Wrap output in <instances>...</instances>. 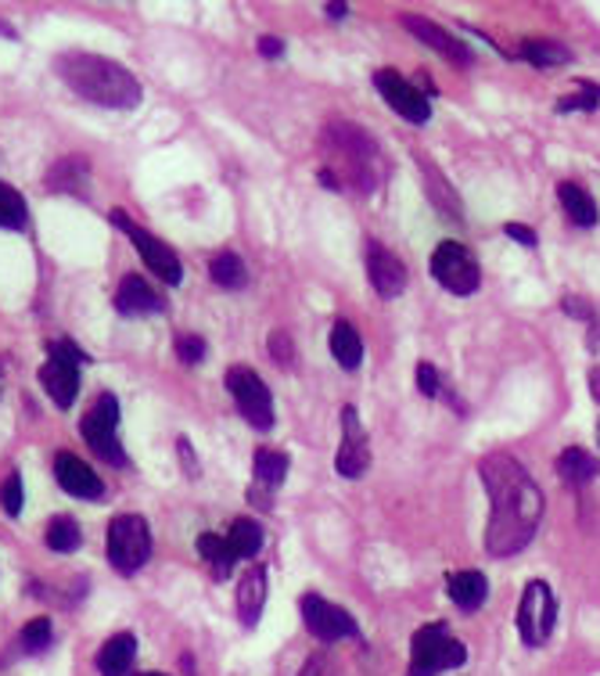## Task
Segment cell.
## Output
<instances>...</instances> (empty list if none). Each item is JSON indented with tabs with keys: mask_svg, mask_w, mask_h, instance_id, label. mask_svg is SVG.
Instances as JSON below:
<instances>
[{
	"mask_svg": "<svg viewBox=\"0 0 600 676\" xmlns=\"http://www.w3.org/2000/svg\"><path fill=\"white\" fill-rule=\"evenodd\" d=\"M259 54H263V58H270V62L281 58V54H284V40H277V36H263V40H259Z\"/></svg>",
	"mask_w": 600,
	"mask_h": 676,
	"instance_id": "60d3db41",
	"label": "cell"
},
{
	"mask_svg": "<svg viewBox=\"0 0 600 676\" xmlns=\"http://www.w3.org/2000/svg\"><path fill=\"white\" fill-rule=\"evenodd\" d=\"M209 274H212L216 285L227 288V292H238V288H244V281H249V270H244V263H241V255H238V252H220V255H212Z\"/></svg>",
	"mask_w": 600,
	"mask_h": 676,
	"instance_id": "484cf974",
	"label": "cell"
},
{
	"mask_svg": "<svg viewBox=\"0 0 600 676\" xmlns=\"http://www.w3.org/2000/svg\"><path fill=\"white\" fill-rule=\"evenodd\" d=\"M479 476L493 504L486 525V550L493 558H508L532 544L543 522V493L532 476L511 454H489L479 461Z\"/></svg>",
	"mask_w": 600,
	"mask_h": 676,
	"instance_id": "6da1fadb",
	"label": "cell"
},
{
	"mask_svg": "<svg viewBox=\"0 0 600 676\" xmlns=\"http://www.w3.org/2000/svg\"><path fill=\"white\" fill-rule=\"evenodd\" d=\"M270 357L277 363H295V346H292V335L288 331H274L270 335Z\"/></svg>",
	"mask_w": 600,
	"mask_h": 676,
	"instance_id": "8d00e7d4",
	"label": "cell"
},
{
	"mask_svg": "<svg viewBox=\"0 0 600 676\" xmlns=\"http://www.w3.org/2000/svg\"><path fill=\"white\" fill-rule=\"evenodd\" d=\"M522 58L539 65V69H550V65H565L571 62V51L557 40H525L522 44Z\"/></svg>",
	"mask_w": 600,
	"mask_h": 676,
	"instance_id": "f1b7e54d",
	"label": "cell"
},
{
	"mask_svg": "<svg viewBox=\"0 0 600 676\" xmlns=\"http://www.w3.org/2000/svg\"><path fill=\"white\" fill-rule=\"evenodd\" d=\"M47 547L58 550V554H73L79 547V525L73 519L58 515L47 525Z\"/></svg>",
	"mask_w": 600,
	"mask_h": 676,
	"instance_id": "1f68e13d",
	"label": "cell"
},
{
	"mask_svg": "<svg viewBox=\"0 0 600 676\" xmlns=\"http://www.w3.org/2000/svg\"><path fill=\"white\" fill-rule=\"evenodd\" d=\"M162 306H166V299L148 285L144 277L138 274H127L122 277V285L116 292V309L127 317H141V314H162Z\"/></svg>",
	"mask_w": 600,
	"mask_h": 676,
	"instance_id": "ac0fdd59",
	"label": "cell"
},
{
	"mask_svg": "<svg viewBox=\"0 0 600 676\" xmlns=\"http://www.w3.org/2000/svg\"><path fill=\"white\" fill-rule=\"evenodd\" d=\"M176 357H181V363H201L206 360V338L181 335L176 338Z\"/></svg>",
	"mask_w": 600,
	"mask_h": 676,
	"instance_id": "d590c367",
	"label": "cell"
},
{
	"mask_svg": "<svg viewBox=\"0 0 600 676\" xmlns=\"http://www.w3.org/2000/svg\"><path fill=\"white\" fill-rule=\"evenodd\" d=\"M54 73L69 84L73 94H79V98H87L94 105H105V108H138L141 105L138 76L127 73L116 62L101 58V54L69 51L54 62Z\"/></svg>",
	"mask_w": 600,
	"mask_h": 676,
	"instance_id": "3957f363",
	"label": "cell"
},
{
	"mask_svg": "<svg viewBox=\"0 0 600 676\" xmlns=\"http://www.w3.org/2000/svg\"><path fill=\"white\" fill-rule=\"evenodd\" d=\"M582 94H568V98L557 101V112H593L600 105V87L590 84V79H579Z\"/></svg>",
	"mask_w": 600,
	"mask_h": 676,
	"instance_id": "d6a6232c",
	"label": "cell"
},
{
	"mask_svg": "<svg viewBox=\"0 0 600 676\" xmlns=\"http://www.w3.org/2000/svg\"><path fill=\"white\" fill-rule=\"evenodd\" d=\"M432 274L446 292H454V295H474L482 285L479 260H474V252L468 246H460V241H443V246L435 249Z\"/></svg>",
	"mask_w": 600,
	"mask_h": 676,
	"instance_id": "52a82bcc",
	"label": "cell"
},
{
	"mask_svg": "<svg viewBox=\"0 0 600 676\" xmlns=\"http://www.w3.org/2000/svg\"><path fill=\"white\" fill-rule=\"evenodd\" d=\"M338 476L346 479H360L367 468H371V439H367V428L360 422L357 407L342 411V443H338V457H335Z\"/></svg>",
	"mask_w": 600,
	"mask_h": 676,
	"instance_id": "5bb4252c",
	"label": "cell"
},
{
	"mask_svg": "<svg viewBox=\"0 0 600 676\" xmlns=\"http://www.w3.org/2000/svg\"><path fill=\"white\" fill-rule=\"evenodd\" d=\"M557 198H561V209L568 212V220L576 227H593L597 223V201L590 198V192L571 181L557 184Z\"/></svg>",
	"mask_w": 600,
	"mask_h": 676,
	"instance_id": "603a6c76",
	"label": "cell"
},
{
	"mask_svg": "<svg viewBox=\"0 0 600 676\" xmlns=\"http://www.w3.org/2000/svg\"><path fill=\"white\" fill-rule=\"evenodd\" d=\"M181 454H184V465H187V476H195V461H190V446L181 443Z\"/></svg>",
	"mask_w": 600,
	"mask_h": 676,
	"instance_id": "f6af8a7d",
	"label": "cell"
},
{
	"mask_svg": "<svg viewBox=\"0 0 600 676\" xmlns=\"http://www.w3.org/2000/svg\"><path fill=\"white\" fill-rule=\"evenodd\" d=\"M557 623V601L554 590L543 579H528L522 590V604H517V633L528 647H539L550 641Z\"/></svg>",
	"mask_w": 600,
	"mask_h": 676,
	"instance_id": "8992f818",
	"label": "cell"
},
{
	"mask_svg": "<svg viewBox=\"0 0 600 676\" xmlns=\"http://www.w3.org/2000/svg\"><path fill=\"white\" fill-rule=\"evenodd\" d=\"M367 277L381 299H395L406 288V266L395 252H389L381 241H367Z\"/></svg>",
	"mask_w": 600,
	"mask_h": 676,
	"instance_id": "9a60e30c",
	"label": "cell"
},
{
	"mask_svg": "<svg viewBox=\"0 0 600 676\" xmlns=\"http://www.w3.org/2000/svg\"><path fill=\"white\" fill-rule=\"evenodd\" d=\"M54 476H58L62 490L69 493V497L98 500L105 493V482L98 479V471H94L87 461H79L76 454H58V457H54Z\"/></svg>",
	"mask_w": 600,
	"mask_h": 676,
	"instance_id": "e0dca14e",
	"label": "cell"
},
{
	"mask_svg": "<svg viewBox=\"0 0 600 676\" xmlns=\"http://www.w3.org/2000/svg\"><path fill=\"white\" fill-rule=\"evenodd\" d=\"M561 306L568 309V314H571V317H582V320H590V317H593V309H590V303H586V299H576V295H568V299H565Z\"/></svg>",
	"mask_w": 600,
	"mask_h": 676,
	"instance_id": "b9f144b4",
	"label": "cell"
},
{
	"mask_svg": "<svg viewBox=\"0 0 600 676\" xmlns=\"http://www.w3.org/2000/svg\"><path fill=\"white\" fill-rule=\"evenodd\" d=\"M230 547H234L238 558H255L259 550H263V525H255L252 519H238L230 525Z\"/></svg>",
	"mask_w": 600,
	"mask_h": 676,
	"instance_id": "f546056e",
	"label": "cell"
},
{
	"mask_svg": "<svg viewBox=\"0 0 600 676\" xmlns=\"http://www.w3.org/2000/svg\"><path fill=\"white\" fill-rule=\"evenodd\" d=\"M198 554L212 565L216 576H227L230 569H234V561H238V554H234V547H230V539L227 536H216V533L198 536Z\"/></svg>",
	"mask_w": 600,
	"mask_h": 676,
	"instance_id": "4316f807",
	"label": "cell"
},
{
	"mask_svg": "<svg viewBox=\"0 0 600 676\" xmlns=\"http://www.w3.org/2000/svg\"><path fill=\"white\" fill-rule=\"evenodd\" d=\"M227 389H230V396H234L241 417L255 432L274 428V396H270L266 382L252 368H230L227 371Z\"/></svg>",
	"mask_w": 600,
	"mask_h": 676,
	"instance_id": "30bf717a",
	"label": "cell"
},
{
	"mask_svg": "<svg viewBox=\"0 0 600 676\" xmlns=\"http://www.w3.org/2000/svg\"><path fill=\"white\" fill-rule=\"evenodd\" d=\"M47 187L65 195H87L90 192V173L84 159H62L58 166H51L47 173Z\"/></svg>",
	"mask_w": 600,
	"mask_h": 676,
	"instance_id": "cb8c5ba5",
	"label": "cell"
},
{
	"mask_svg": "<svg viewBox=\"0 0 600 676\" xmlns=\"http://www.w3.org/2000/svg\"><path fill=\"white\" fill-rule=\"evenodd\" d=\"M116 425H119V403L112 392H101L98 403H94L84 422H79V432H84L87 446L101 457V461L122 468L127 465V454H122V446H119Z\"/></svg>",
	"mask_w": 600,
	"mask_h": 676,
	"instance_id": "ba28073f",
	"label": "cell"
},
{
	"mask_svg": "<svg viewBox=\"0 0 600 676\" xmlns=\"http://www.w3.org/2000/svg\"><path fill=\"white\" fill-rule=\"evenodd\" d=\"M557 476L568 486L593 482L600 476V461L590 450H582V446H568V450H561V457H557Z\"/></svg>",
	"mask_w": 600,
	"mask_h": 676,
	"instance_id": "7402d4cb",
	"label": "cell"
},
{
	"mask_svg": "<svg viewBox=\"0 0 600 676\" xmlns=\"http://www.w3.org/2000/svg\"><path fill=\"white\" fill-rule=\"evenodd\" d=\"M320 152H324V170L320 181L327 187H352V192H374L385 177V159H381L374 138L352 123H327L324 138H320Z\"/></svg>",
	"mask_w": 600,
	"mask_h": 676,
	"instance_id": "7a4b0ae2",
	"label": "cell"
},
{
	"mask_svg": "<svg viewBox=\"0 0 600 676\" xmlns=\"http://www.w3.org/2000/svg\"><path fill=\"white\" fill-rule=\"evenodd\" d=\"M597 439H600V425H597Z\"/></svg>",
	"mask_w": 600,
	"mask_h": 676,
	"instance_id": "7dc6e473",
	"label": "cell"
},
{
	"mask_svg": "<svg viewBox=\"0 0 600 676\" xmlns=\"http://www.w3.org/2000/svg\"><path fill=\"white\" fill-rule=\"evenodd\" d=\"M51 641H54L51 619H33V623L22 626V647H25V652H33V655L47 652Z\"/></svg>",
	"mask_w": 600,
	"mask_h": 676,
	"instance_id": "836d02e7",
	"label": "cell"
},
{
	"mask_svg": "<svg viewBox=\"0 0 600 676\" xmlns=\"http://www.w3.org/2000/svg\"><path fill=\"white\" fill-rule=\"evenodd\" d=\"M331 357L342 363L346 371H357L363 363V342H360V335H357L352 324L338 320L331 328Z\"/></svg>",
	"mask_w": 600,
	"mask_h": 676,
	"instance_id": "d4e9b609",
	"label": "cell"
},
{
	"mask_svg": "<svg viewBox=\"0 0 600 676\" xmlns=\"http://www.w3.org/2000/svg\"><path fill=\"white\" fill-rule=\"evenodd\" d=\"M263 604H266V573L263 569L244 573L241 587H238V619H241V626L255 630V623L263 619Z\"/></svg>",
	"mask_w": 600,
	"mask_h": 676,
	"instance_id": "ffe728a7",
	"label": "cell"
},
{
	"mask_svg": "<svg viewBox=\"0 0 600 676\" xmlns=\"http://www.w3.org/2000/svg\"><path fill=\"white\" fill-rule=\"evenodd\" d=\"M133 658H138V637L133 633H116L108 637L98 652V669L101 676H127Z\"/></svg>",
	"mask_w": 600,
	"mask_h": 676,
	"instance_id": "44dd1931",
	"label": "cell"
},
{
	"mask_svg": "<svg viewBox=\"0 0 600 676\" xmlns=\"http://www.w3.org/2000/svg\"><path fill=\"white\" fill-rule=\"evenodd\" d=\"M400 22H403V30H406V33L417 36L421 44H428L432 51H439L446 62H457V65H471V62H474L471 47H468V44H460V40H457L454 33H449L446 25L432 22V19H417V15H403Z\"/></svg>",
	"mask_w": 600,
	"mask_h": 676,
	"instance_id": "2e32d148",
	"label": "cell"
},
{
	"mask_svg": "<svg viewBox=\"0 0 600 676\" xmlns=\"http://www.w3.org/2000/svg\"><path fill=\"white\" fill-rule=\"evenodd\" d=\"M374 87L381 98L389 101V108L395 116H403L406 123H414V127H425L428 119H432V101H428V94H421L414 84H406V79L395 73V69H378L374 73Z\"/></svg>",
	"mask_w": 600,
	"mask_h": 676,
	"instance_id": "4fadbf2b",
	"label": "cell"
},
{
	"mask_svg": "<svg viewBox=\"0 0 600 676\" xmlns=\"http://www.w3.org/2000/svg\"><path fill=\"white\" fill-rule=\"evenodd\" d=\"M590 392H593V400L600 403V368L590 371Z\"/></svg>",
	"mask_w": 600,
	"mask_h": 676,
	"instance_id": "ee69618b",
	"label": "cell"
},
{
	"mask_svg": "<svg viewBox=\"0 0 600 676\" xmlns=\"http://www.w3.org/2000/svg\"><path fill=\"white\" fill-rule=\"evenodd\" d=\"M446 590L460 612H479L489 598V584L479 569H460V573H449L446 579Z\"/></svg>",
	"mask_w": 600,
	"mask_h": 676,
	"instance_id": "d6986e66",
	"label": "cell"
},
{
	"mask_svg": "<svg viewBox=\"0 0 600 676\" xmlns=\"http://www.w3.org/2000/svg\"><path fill=\"white\" fill-rule=\"evenodd\" d=\"M47 349H51V357L44 368H40V385L47 389V396L58 403L62 411H69L79 392V360H84V353H79L69 338L51 342Z\"/></svg>",
	"mask_w": 600,
	"mask_h": 676,
	"instance_id": "9c48e42d",
	"label": "cell"
},
{
	"mask_svg": "<svg viewBox=\"0 0 600 676\" xmlns=\"http://www.w3.org/2000/svg\"><path fill=\"white\" fill-rule=\"evenodd\" d=\"M468 662V647H463L446 623H428L414 633L411 647V676H439L446 669H460Z\"/></svg>",
	"mask_w": 600,
	"mask_h": 676,
	"instance_id": "277c9868",
	"label": "cell"
},
{
	"mask_svg": "<svg viewBox=\"0 0 600 676\" xmlns=\"http://www.w3.org/2000/svg\"><path fill=\"white\" fill-rule=\"evenodd\" d=\"M298 676H338V673H335L331 658H327V655H309Z\"/></svg>",
	"mask_w": 600,
	"mask_h": 676,
	"instance_id": "f35d334b",
	"label": "cell"
},
{
	"mask_svg": "<svg viewBox=\"0 0 600 676\" xmlns=\"http://www.w3.org/2000/svg\"><path fill=\"white\" fill-rule=\"evenodd\" d=\"M108 561L122 576H133L141 565L152 558V530L141 515H119L108 525Z\"/></svg>",
	"mask_w": 600,
	"mask_h": 676,
	"instance_id": "5b68a950",
	"label": "cell"
},
{
	"mask_svg": "<svg viewBox=\"0 0 600 676\" xmlns=\"http://www.w3.org/2000/svg\"><path fill=\"white\" fill-rule=\"evenodd\" d=\"M255 479L266 486V490H277V486L284 482V476H288V454H281V450H255Z\"/></svg>",
	"mask_w": 600,
	"mask_h": 676,
	"instance_id": "83f0119b",
	"label": "cell"
},
{
	"mask_svg": "<svg viewBox=\"0 0 600 676\" xmlns=\"http://www.w3.org/2000/svg\"><path fill=\"white\" fill-rule=\"evenodd\" d=\"M25 220H30L25 198H22L11 184L0 181V227H4V231H22Z\"/></svg>",
	"mask_w": 600,
	"mask_h": 676,
	"instance_id": "4dcf8cb0",
	"label": "cell"
},
{
	"mask_svg": "<svg viewBox=\"0 0 600 676\" xmlns=\"http://www.w3.org/2000/svg\"><path fill=\"white\" fill-rule=\"evenodd\" d=\"M141 676H166V673H141Z\"/></svg>",
	"mask_w": 600,
	"mask_h": 676,
	"instance_id": "bcb514c9",
	"label": "cell"
},
{
	"mask_svg": "<svg viewBox=\"0 0 600 676\" xmlns=\"http://www.w3.org/2000/svg\"><path fill=\"white\" fill-rule=\"evenodd\" d=\"M503 235H508L511 241H517V246H525V249H536V231L525 223H508L503 227Z\"/></svg>",
	"mask_w": 600,
	"mask_h": 676,
	"instance_id": "ab89813d",
	"label": "cell"
},
{
	"mask_svg": "<svg viewBox=\"0 0 600 676\" xmlns=\"http://www.w3.org/2000/svg\"><path fill=\"white\" fill-rule=\"evenodd\" d=\"M0 504H4V511L11 519L22 511V479H19V471H11V476L4 479V486H0Z\"/></svg>",
	"mask_w": 600,
	"mask_h": 676,
	"instance_id": "e575fe53",
	"label": "cell"
},
{
	"mask_svg": "<svg viewBox=\"0 0 600 676\" xmlns=\"http://www.w3.org/2000/svg\"><path fill=\"white\" fill-rule=\"evenodd\" d=\"M346 15H349V8H346V4H327V19H335V22H338V19H346Z\"/></svg>",
	"mask_w": 600,
	"mask_h": 676,
	"instance_id": "7bdbcfd3",
	"label": "cell"
},
{
	"mask_svg": "<svg viewBox=\"0 0 600 676\" xmlns=\"http://www.w3.org/2000/svg\"><path fill=\"white\" fill-rule=\"evenodd\" d=\"M112 223H119V231L127 235L133 246H138V252L144 255L148 270H152L159 281H166V285H181L184 266H181V260H176V252L166 246V241H159L155 235H148L144 227L133 223L122 209H112Z\"/></svg>",
	"mask_w": 600,
	"mask_h": 676,
	"instance_id": "8fae6325",
	"label": "cell"
},
{
	"mask_svg": "<svg viewBox=\"0 0 600 676\" xmlns=\"http://www.w3.org/2000/svg\"><path fill=\"white\" fill-rule=\"evenodd\" d=\"M417 389H421V396H428V400L439 392V371H435L428 360L417 363Z\"/></svg>",
	"mask_w": 600,
	"mask_h": 676,
	"instance_id": "74e56055",
	"label": "cell"
},
{
	"mask_svg": "<svg viewBox=\"0 0 600 676\" xmlns=\"http://www.w3.org/2000/svg\"><path fill=\"white\" fill-rule=\"evenodd\" d=\"M298 608H303L306 630L317 641H324V644H335V641H342V637H360L357 619H352L346 608H338L327 598H320V593H303Z\"/></svg>",
	"mask_w": 600,
	"mask_h": 676,
	"instance_id": "7c38bea8",
	"label": "cell"
}]
</instances>
